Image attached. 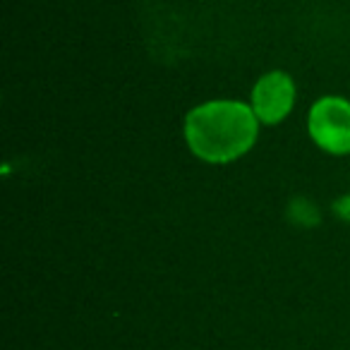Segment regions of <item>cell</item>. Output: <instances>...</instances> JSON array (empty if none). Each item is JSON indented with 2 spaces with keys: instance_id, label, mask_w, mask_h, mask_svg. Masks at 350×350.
I'll use <instances>...</instances> for the list:
<instances>
[{
  "instance_id": "cell-1",
  "label": "cell",
  "mask_w": 350,
  "mask_h": 350,
  "mask_svg": "<svg viewBox=\"0 0 350 350\" xmlns=\"http://www.w3.org/2000/svg\"><path fill=\"white\" fill-rule=\"evenodd\" d=\"M259 118L243 101H211L190 111L185 139L192 154L206 163H230L257 139Z\"/></svg>"
},
{
  "instance_id": "cell-2",
  "label": "cell",
  "mask_w": 350,
  "mask_h": 350,
  "mask_svg": "<svg viewBox=\"0 0 350 350\" xmlns=\"http://www.w3.org/2000/svg\"><path fill=\"white\" fill-rule=\"evenodd\" d=\"M310 135L329 154H350V103L340 96L319 98L310 111Z\"/></svg>"
},
{
  "instance_id": "cell-3",
  "label": "cell",
  "mask_w": 350,
  "mask_h": 350,
  "mask_svg": "<svg viewBox=\"0 0 350 350\" xmlns=\"http://www.w3.org/2000/svg\"><path fill=\"white\" fill-rule=\"evenodd\" d=\"M295 101V87L291 75L269 72L254 84L252 92V111L267 125H276L291 113Z\"/></svg>"
}]
</instances>
